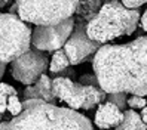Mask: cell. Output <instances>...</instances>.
<instances>
[{
    "label": "cell",
    "mask_w": 147,
    "mask_h": 130,
    "mask_svg": "<svg viewBox=\"0 0 147 130\" xmlns=\"http://www.w3.org/2000/svg\"><path fill=\"white\" fill-rule=\"evenodd\" d=\"M100 87L109 93L147 96V36L123 45H101L92 58Z\"/></svg>",
    "instance_id": "obj_1"
},
{
    "label": "cell",
    "mask_w": 147,
    "mask_h": 130,
    "mask_svg": "<svg viewBox=\"0 0 147 130\" xmlns=\"http://www.w3.org/2000/svg\"><path fill=\"white\" fill-rule=\"evenodd\" d=\"M0 130H94V126L76 109L40 99H24L21 114L2 121Z\"/></svg>",
    "instance_id": "obj_2"
},
{
    "label": "cell",
    "mask_w": 147,
    "mask_h": 130,
    "mask_svg": "<svg viewBox=\"0 0 147 130\" xmlns=\"http://www.w3.org/2000/svg\"><path fill=\"white\" fill-rule=\"evenodd\" d=\"M140 18L138 9H129L120 0H109L86 22V33L94 41L109 45L119 37L134 34Z\"/></svg>",
    "instance_id": "obj_3"
},
{
    "label": "cell",
    "mask_w": 147,
    "mask_h": 130,
    "mask_svg": "<svg viewBox=\"0 0 147 130\" xmlns=\"http://www.w3.org/2000/svg\"><path fill=\"white\" fill-rule=\"evenodd\" d=\"M20 18L28 24L55 25L77 13L80 0H15Z\"/></svg>",
    "instance_id": "obj_4"
},
{
    "label": "cell",
    "mask_w": 147,
    "mask_h": 130,
    "mask_svg": "<svg viewBox=\"0 0 147 130\" xmlns=\"http://www.w3.org/2000/svg\"><path fill=\"white\" fill-rule=\"evenodd\" d=\"M33 30L18 13L0 12V62L9 64L31 49Z\"/></svg>",
    "instance_id": "obj_5"
},
{
    "label": "cell",
    "mask_w": 147,
    "mask_h": 130,
    "mask_svg": "<svg viewBox=\"0 0 147 130\" xmlns=\"http://www.w3.org/2000/svg\"><path fill=\"white\" fill-rule=\"evenodd\" d=\"M52 87L57 99L76 111H89L102 103L107 98V93L98 86L82 84L68 77H55L52 80Z\"/></svg>",
    "instance_id": "obj_6"
},
{
    "label": "cell",
    "mask_w": 147,
    "mask_h": 130,
    "mask_svg": "<svg viewBox=\"0 0 147 130\" xmlns=\"http://www.w3.org/2000/svg\"><path fill=\"white\" fill-rule=\"evenodd\" d=\"M74 19L68 18L55 25H37L33 30L31 46L42 52H55L63 49L74 30Z\"/></svg>",
    "instance_id": "obj_7"
},
{
    "label": "cell",
    "mask_w": 147,
    "mask_h": 130,
    "mask_svg": "<svg viewBox=\"0 0 147 130\" xmlns=\"http://www.w3.org/2000/svg\"><path fill=\"white\" fill-rule=\"evenodd\" d=\"M11 73L12 77L25 86L34 84L40 75L45 74L46 70H49V59L42 50H37L31 47L25 53H22L20 58H16L13 62H11Z\"/></svg>",
    "instance_id": "obj_8"
},
{
    "label": "cell",
    "mask_w": 147,
    "mask_h": 130,
    "mask_svg": "<svg viewBox=\"0 0 147 130\" xmlns=\"http://www.w3.org/2000/svg\"><path fill=\"white\" fill-rule=\"evenodd\" d=\"M100 43L94 41L88 33H86V24L77 22L74 25V30L71 36L68 37L67 43L64 45V52L70 59L71 65H79L85 62L86 59L95 55V52L100 49Z\"/></svg>",
    "instance_id": "obj_9"
},
{
    "label": "cell",
    "mask_w": 147,
    "mask_h": 130,
    "mask_svg": "<svg viewBox=\"0 0 147 130\" xmlns=\"http://www.w3.org/2000/svg\"><path fill=\"white\" fill-rule=\"evenodd\" d=\"M123 117H125V111H122L117 105H115V103L104 101L102 103H100L98 108H97L94 124L100 130L116 129L123 121Z\"/></svg>",
    "instance_id": "obj_10"
},
{
    "label": "cell",
    "mask_w": 147,
    "mask_h": 130,
    "mask_svg": "<svg viewBox=\"0 0 147 130\" xmlns=\"http://www.w3.org/2000/svg\"><path fill=\"white\" fill-rule=\"evenodd\" d=\"M24 99H40V101H45L48 103H55L57 96L54 93L51 77L43 74V75H40V79L34 84L27 86L24 89Z\"/></svg>",
    "instance_id": "obj_11"
},
{
    "label": "cell",
    "mask_w": 147,
    "mask_h": 130,
    "mask_svg": "<svg viewBox=\"0 0 147 130\" xmlns=\"http://www.w3.org/2000/svg\"><path fill=\"white\" fill-rule=\"evenodd\" d=\"M115 130H147V124L143 121L141 114L135 109H125L123 121Z\"/></svg>",
    "instance_id": "obj_12"
},
{
    "label": "cell",
    "mask_w": 147,
    "mask_h": 130,
    "mask_svg": "<svg viewBox=\"0 0 147 130\" xmlns=\"http://www.w3.org/2000/svg\"><path fill=\"white\" fill-rule=\"evenodd\" d=\"M70 67H71L70 59L65 55L64 49L55 50L52 55V59L49 61V71L52 74H57V77H65L64 71H67Z\"/></svg>",
    "instance_id": "obj_13"
},
{
    "label": "cell",
    "mask_w": 147,
    "mask_h": 130,
    "mask_svg": "<svg viewBox=\"0 0 147 130\" xmlns=\"http://www.w3.org/2000/svg\"><path fill=\"white\" fill-rule=\"evenodd\" d=\"M12 95H18V90L7 83H0V114L7 111V98Z\"/></svg>",
    "instance_id": "obj_14"
},
{
    "label": "cell",
    "mask_w": 147,
    "mask_h": 130,
    "mask_svg": "<svg viewBox=\"0 0 147 130\" xmlns=\"http://www.w3.org/2000/svg\"><path fill=\"white\" fill-rule=\"evenodd\" d=\"M21 111H22V102L20 101L18 95H12V96L7 98V112L12 117L21 114Z\"/></svg>",
    "instance_id": "obj_15"
},
{
    "label": "cell",
    "mask_w": 147,
    "mask_h": 130,
    "mask_svg": "<svg viewBox=\"0 0 147 130\" xmlns=\"http://www.w3.org/2000/svg\"><path fill=\"white\" fill-rule=\"evenodd\" d=\"M106 101H109L111 103H115V105H117L122 111H125V107L128 105V103H126V101H128L126 93H109Z\"/></svg>",
    "instance_id": "obj_16"
},
{
    "label": "cell",
    "mask_w": 147,
    "mask_h": 130,
    "mask_svg": "<svg viewBox=\"0 0 147 130\" xmlns=\"http://www.w3.org/2000/svg\"><path fill=\"white\" fill-rule=\"evenodd\" d=\"M126 103H128L129 108H131V109H135V111H137V109H143V108L147 107L146 98H144V96H137V95H132L131 98H128Z\"/></svg>",
    "instance_id": "obj_17"
},
{
    "label": "cell",
    "mask_w": 147,
    "mask_h": 130,
    "mask_svg": "<svg viewBox=\"0 0 147 130\" xmlns=\"http://www.w3.org/2000/svg\"><path fill=\"white\" fill-rule=\"evenodd\" d=\"M82 84H89V86H98L100 87V84H98V80H97V75L95 74H85L82 75V79L79 80Z\"/></svg>",
    "instance_id": "obj_18"
},
{
    "label": "cell",
    "mask_w": 147,
    "mask_h": 130,
    "mask_svg": "<svg viewBox=\"0 0 147 130\" xmlns=\"http://www.w3.org/2000/svg\"><path fill=\"white\" fill-rule=\"evenodd\" d=\"M120 2L129 9H138L140 6L147 5V0H120Z\"/></svg>",
    "instance_id": "obj_19"
},
{
    "label": "cell",
    "mask_w": 147,
    "mask_h": 130,
    "mask_svg": "<svg viewBox=\"0 0 147 130\" xmlns=\"http://www.w3.org/2000/svg\"><path fill=\"white\" fill-rule=\"evenodd\" d=\"M140 22H141V27H143V30L147 33V9H146V11H144V13L141 15Z\"/></svg>",
    "instance_id": "obj_20"
},
{
    "label": "cell",
    "mask_w": 147,
    "mask_h": 130,
    "mask_svg": "<svg viewBox=\"0 0 147 130\" xmlns=\"http://www.w3.org/2000/svg\"><path fill=\"white\" fill-rule=\"evenodd\" d=\"M141 118H143V121H144V123L147 124V107L141 109Z\"/></svg>",
    "instance_id": "obj_21"
},
{
    "label": "cell",
    "mask_w": 147,
    "mask_h": 130,
    "mask_svg": "<svg viewBox=\"0 0 147 130\" xmlns=\"http://www.w3.org/2000/svg\"><path fill=\"white\" fill-rule=\"evenodd\" d=\"M5 70H6V64H5V62H0V79L3 77V74H5Z\"/></svg>",
    "instance_id": "obj_22"
},
{
    "label": "cell",
    "mask_w": 147,
    "mask_h": 130,
    "mask_svg": "<svg viewBox=\"0 0 147 130\" xmlns=\"http://www.w3.org/2000/svg\"><path fill=\"white\" fill-rule=\"evenodd\" d=\"M12 2V0H0V7H5V6H7Z\"/></svg>",
    "instance_id": "obj_23"
},
{
    "label": "cell",
    "mask_w": 147,
    "mask_h": 130,
    "mask_svg": "<svg viewBox=\"0 0 147 130\" xmlns=\"http://www.w3.org/2000/svg\"><path fill=\"white\" fill-rule=\"evenodd\" d=\"M2 118H3V114H0V123H2Z\"/></svg>",
    "instance_id": "obj_24"
},
{
    "label": "cell",
    "mask_w": 147,
    "mask_h": 130,
    "mask_svg": "<svg viewBox=\"0 0 147 130\" xmlns=\"http://www.w3.org/2000/svg\"><path fill=\"white\" fill-rule=\"evenodd\" d=\"M110 130H115V129H110Z\"/></svg>",
    "instance_id": "obj_25"
}]
</instances>
